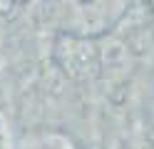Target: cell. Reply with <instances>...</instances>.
I'll use <instances>...</instances> for the list:
<instances>
[{"mask_svg":"<svg viewBox=\"0 0 154 149\" xmlns=\"http://www.w3.org/2000/svg\"><path fill=\"white\" fill-rule=\"evenodd\" d=\"M15 149H72L70 142L57 134H42V137H30V139H23Z\"/></svg>","mask_w":154,"mask_h":149,"instance_id":"1","label":"cell"},{"mask_svg":"<svg viewBox=\"0 0 154 149\" xmlns=\"http://www.w3.org/2000/svg\"><path fill=\"white\" fill-rule=\"evenodd\" d=\"M0 149H8V134H5V124L0 119Z\"/></svg>","mask_w":154,"mask_h":149,"instance_id":"2","label":"cell"}]
</instances>
